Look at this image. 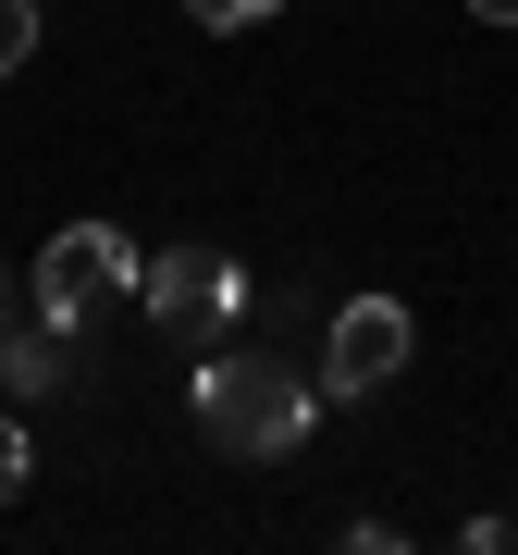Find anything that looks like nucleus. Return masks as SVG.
Instances as JSON below:
<instances>
[{
  "label": "nucleus",
  "mask_w": 518,
  "mask_h": 555,
  "mask_svg": "<svg viewBox=\"0 0 518 555\" xmlns=\"http://www.w3.org/2000/svg\"><path fill=\"white\" fill-rule=\"evenodd\" d=\"M309 420H321V371H297L272 346H210L198 358V433L222 456H284Z\"/></svg>",
  "instance_id": "nucleus-1"
},
{
  "label": "nucleus",
  "mask_w": 518,
  "mask_h": 555,
  "mask_svg": "<svg viewBox=\"0 0 518 555\" xmlns=\"http://www.w3.org/2000/svg\"><path fill=\"white\" fill-rule=\"evenodd\" d=\"M124 297H137V235H124V222H62L38 247V321L87 334V321L124 309Z\"/></svg>",
  "instance_id": "nucleus-3"
},
{
  "label": "nucleus",
  "mask_w": 518,
  "mask_h": 555,
  "mask_svg": "<svg viewBox=\"0 0 518 555\" xmlns=\"http://www.w3.org/2000/svg\"><path fill=\"white\" fill-rule=\"evenodd\" d=\"M25 469H38V444H25V420H0V506L25 494Z\"/></svg>",
  "instance_id": "nucleus-7"
},
{
  "label": "nucleus",
  "mask_w": 518,
  "mask_h": 555,
  "mask_svg": "<svg viewBox=\"0 0 518 555\" xmlns=\"http://www.w3.org/2000/svg\"><path fill=\"white\" fill-rule=\"evenodd\" d=\"M407 346H419V321L396 297H346L321 321V396H383V383L407 371Z\"/></svg>",
  "instance_id": "nucleus-4"
},
{
  "label": "nucleus",
  "mask_w": 518,
  "mask_h": 555,
  "mask_svg": "<svg viewBox=\"0 0 518 555\" xmlns=\"http://www.w3.org/2000/svg\"><path fill=\"white\" fill-rule=\"evenodd\" d=\"M0 334H13V272H0Z\"/></svg>",
  "instance_id": "nucleus-10"
},
{
  "label": "nucleus",
  "mask_w": 518,
  "mask_h": 555,
  "mask_svg": "<svg viewBox=\"0 0 518 555\" xmlns=\"http://www.w3.org/2000/svg\"><path fill=\"white\" fill-rule=\"evenodd\" d=\"M469 13H481V25H518V0H469Z\"/></svg>",
  "instance_id": "nucleus-9"
},
{
  "label": "nucleus",
  "mask_w": 518,
  "mask_h": 555,
  "mask_svg": "<svg viewBox=\"0 0 518 555\" xmlns=\"http://www.w3.org/2000/svg\"><path fill=\"white\" fill-rule=\"evenodd\" d=\"M185 13H198V25H222V38H235V25H272L284 0H185Z\"/></svg>",
  "instance_id": "nucleus-8"
},
{
  "label": "nucleus",
  "mask_w": 518,
  "mask_h": 555,
  "mask_svg": "<svg viewBox=\"0 0 518 555\" xmlns=\"http://www.w3.org/2000/svg\"><path fill=\"white\" fill-rule=\"evenodd\" d=\"M38 62V0H0V75H25Z\"/></svg>",
  "instance_id": "nucleus-6"
},
{
  "label": "nucleus",
  "mask_w": 518,
  "mask_h": 555,
  "mask_svg": "<svg viewBox=\"0 0 518 555\" xmlns=\"http://www.w3.org/2000/svg\"><path fill=\"white\" fill-rule=\"evenodd\" d=\"M137 309H148L173 346L210 358V346L247 321V272H235L222 247H160V259H137Z\"/></svg>",
  "instance_id": "nucleus-2"
},
{
  "label": "nucleus",
  "mask_w": 518,
  "mask_h": 555,
  "mask_svg": "<svg viewBox=\"0 0 518 555\" xmlns=\"http://www.w3.org/2000/svg\"><path fill=\"white\" fill-rule=\"evenodd\" d=\"M75 371H87V358H75V334H62V321H13V334H0V383H13L25 408H50Z\"/></svg>",
  "instance_id": "nucleus-5"
}]
</instances>
